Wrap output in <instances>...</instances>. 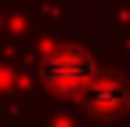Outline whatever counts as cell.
Returning a JSON list of instances; mask_svg holds the SVG:
<instances>
[{"instance_id":"obj_1","label":"cell","mask_w":130,"mask_h":127,"mask_svg":"<svg viewBox=\"0 0 130 127\" xmlns=\"http://www.w3.org/2000/svg\"><path fill=\"white\" fill-rule=\"evenodd\" d=\"M76 51H61L58 58H51V66H47V76L51 80H61V87H83L94 80V69H90V62L87 58H79V66H76Z\"/></svg>"}]
</instances>
